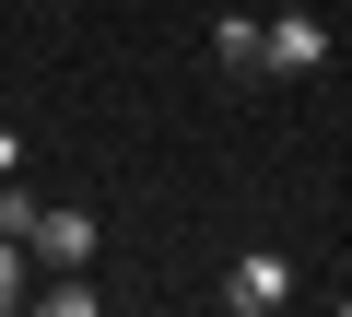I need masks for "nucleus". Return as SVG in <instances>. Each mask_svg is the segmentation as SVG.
<instances>
[{
  "instance_id": "1",
  "label": "nucleus",
  "mask_w": 352,
  "mask_h": 317,
  "mask_svg": "<svg viewBox=\"0 0 352 317\" xmlns=\"http://www.w3.org/2000/svg\"><path fill=\"white\" fill-rule=\"evenodd\" d=\"M24 247H36V270H82V259H94V212H71V200H47Z\"/></svg>"
},
{
  "instance_id": "2",
  "label": "nucleus",
  "mask_w": 352,
  "mask_h": 317,
  "mask_svg": "<svg viewBox=\"0 0 352 317\" xmlns=\"http://www.w3.org/2000/svg\"><path fill=\"white\" fill-rule=\"evenodd\" d=\"M282 294H294V270H282V259H270V247H247V259H235V270H223V305H235V317H270V305H282Z\"/></svg>"
},
{
  "instance_id": "3",
  "label": "nucleus",
  "mask_w": 352,
  "mask_h": 317,
  "mask_svg": "<svg viewBox=\"0 0 352 317\" xmlns=\"http://www.w3.org/2000/svg\"><path fill=\"white\" fill-rule=\"evenodd\" d=\"M317 59H329L317 12H270V71H317Z\"/></svg>"
},
{
  "instance_id": "4",
  "label": "nucleus",
  "mask_w": 352,
  "mask_h": 317,
  "mask_svg": "<svg viewBox=\"0 0 352 317\" xmlns=\"http://www.w3.org/2000/svg\"><path fill=\"white\" fill-rule=\"evenodd\" d=\"M212 59H223V71H270V24L223 12V24H212Z\"/></svg>"
},
{
  "instance_id": "5",
  "label": "nucleus",
  "mask_w": 352,
  "mask_h": 317,
  "mask_svg": "<svg viewBox=\"0 0 352 317\" xmlns=\"http://www.w3.org/2000/svg\"><path fill=\"white\" fill-rule=\"evenodd\" d=\"M24 294H36V247H12V235H0V317H12Z\"/></svg>"
},
{
  "instance_id": "6",
  "label": "nucleus",
  "mask_w": 352,
  "mask_h": 317,
  "mask_svg": "<svg viewBox=\"0 0 352 317\" xmlns=\"http://www.w3.org/2000/svg\"><path fill=\"white\" fill-rule=\"evenodd\" d=\"M36 305H47V317H94V282H71V270L47 282V270H36Z\"/></svg>"
},
{
  "instance_id": "7",
  "label": "nucleus",
  "mask_w": 352,
  "mask_h": 317,
  "mask_svg": "<svg viewBox=\"0 0 352 317\" xmlns=\"http://www.w3.org/2000/svg\"><path fill=\"white\" fill-rule=\"evenodd\" d=\"M36 212H47V200H36V188H0V235H12V247H24V235H36Z\"/></svg>"
},
{
  "instance_id": "8",
  "label": "nucleus",
  "mask_w": 352,
  "mask_h": 317,
  "mask_svg": "<svg viewBox=\"0 0 352 317\" xmlns=\"http://www.w3.org/2000/svg\"><path fill=\"white\" fill-rule=\"evenodd\" d=\"M282 12H305V0H282Z\"/></svg>"
}]
</instances>
